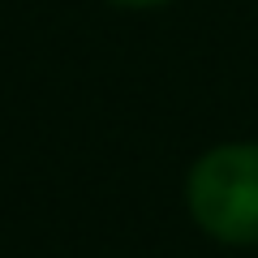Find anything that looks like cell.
I'll use <instances>...</instances> for the list:
<instances>
[{
  "label": "cell",
  "mask_w": 258,
  "mask_h": 258,
  "mask_svg": "<svg viewBox=\"0 0 258 258\" xmlns=\"http://www.w3.org/2000/svg\"><path fill=\"white\" fill-rule=\"evenodd\" d=\"M189 211L215 241L258 245V147H215L198 159Z\"/></svg>",
  "instance_id": "obj_1"
},
{
  "label": "cell",
  "mask_w": 258,
  "mask_h": 258,
  "mask_svg": "<svg viewBox=\"0 0 258 258\" xmlns=\"http://www.w3.org/2000/svg\"><path fill=\"white\" fill-rule=\"evenodd\" d=\"M116 5H159V0H116Z\"/></svg>",
  "instance_id": "obj_2"
}]
</instances>
